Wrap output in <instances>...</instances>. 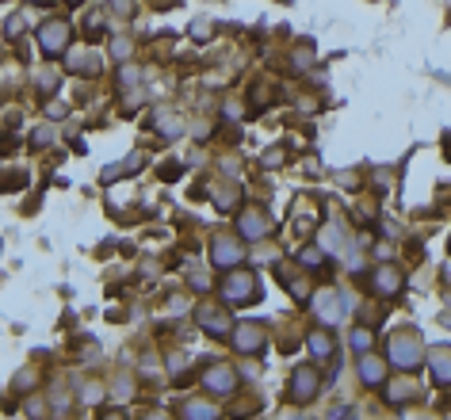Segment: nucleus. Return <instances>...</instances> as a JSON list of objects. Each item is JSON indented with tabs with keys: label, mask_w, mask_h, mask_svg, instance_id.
Wrapping results in <instances>:
<instances>
[{
	"label": "nucleus",
	"mask_w": 451,
	"mask_h": 420,
	"mask_svg": "<svg viewBox=\"0 0 451 420\" xmlns=\"http://www.w3.org/2000/svg\"><path fill=\"white\" fill-rule=\"evenodd\" d=\"M394 359H398V367H405V371H417L421 367V340L413 337L410 329H405L402 337H394Z\"/></svg>",
	"instance_id": "nucleus-1"
},
{
	"label": "nucleus",
	"mask_w": 451,
	"mask_h": 420,
	"mask_svg": "<svg viewBox=\"0 0 451 420\" xmlns=\"http://www.w3.org/2000/svg\"><path fill=\"white\" fill-rule=\"evenodd\" d=\"M432 379L451 382V348H436L432 352Z\"/></svg>",
	"instance_id": "nucleus-2"
},
{
	"label": "nucleus",
	"mask_w": 451,
	"mask_h": 420,
	"mask_svg": "<svg viewBox=\"0 0 451 420\" xmlns=\"http://www.w3.org/2000/svg\"><path fill=\"white\" fill-rule=\"evenodd\" d=\"M249 294H256V287H253V279H245V275H238V279L226 283V298H230V302H238V298H249Z\"/></svg>",
	"instance_id": "nucleus-3"
},
{
	"label": "nucleus",
	"mask_w": 451,
	"mask_h": 420,
	"mask_svg": "<svg viewBox=\"0 0 451 420\" xmlns=\"http://www.w3.org/2000/svg\"><path fill=\"white\" fill-rule=\"evenodd\" d=\"M291 390H295L298 401H306V397H314V390H318V379H314L310 371H298L295 374V386H291Z\"/></svg>",
	"instance_id": "nucleus-4"
},
{
	"label": "nucleus",
	"mask_w": 451,
	"mask_h": 420,
	"mask_svg": "<svg viewBox=\"0 0 451 420\" xmlns=\"http://www.w3.org/2000/svg\"><path fill=\"white\" fill-rule=\"evenodd\" d=\"M260 344H264V337H260V329H256V325L238 329V348H241V352H256Z\"/></svg>",
	"instance_id": "nucleus-5"
},
{
	"label": "nucleus",
	"mask_w": 451,
	"mask_h": 420,
	"mask_svg": "<svg viewBox=\"0 0 451 420\" xmlns=\"http://www.w3.org/2000/svg\"><path fill=\"white\" fill-rule=\"evenodd\" d=\"M42 42H46L50 50H58L61 42H66V23H46V31H42Z\"/></svg>",
	"instance_id": "nucleus-6"
},
{
	"label": "nucleus",
	"mask_w": 451,
	"mask_h": 420,
	"mask_svg": "<svg viewBox=\"0 0 451 420\" xmlns=\"http://www.w3.org/2000/svg\"><path fill=\"white\" fill-rule=\"evenodd\" d=\"M241 230H245L249 237H260V233L268 230V222H264L260 214H245V218H241Z\"/></svg>",
	"instance_id": "nucleus-7"
},
{
	"label": "nucleus",
	"mask_w": 451,
	"mask_h": 420,
	"mask_svg": "<svg viewBox=\"0 0 451 420\" xmlns=\"http://www.w3.org/2000/svg\"><path fill=\"white\" fill-rule=\"evenodd\" d=\"M238 256H241L238 245H214V260H218V264H233Z\"/></svg>",
	"instance_id": "nucleus-8"
},
{
	"label": "nucleus",
	"mask_w": 451,
	"mask_h": 420,
	"mask_svg": "<svg viewBox=\"0 0 451 420\" xmlns=\"http://www.w3.org/2000/svg\"><path fill=\"white\" fill-rule=\"evenodd\" d=\"M363 379H367V382H383V363L367 355V359H363Z\"/></svg>",
	"instance_id": "nucleus-9"
},
{
	"label": "nucleus",
	"mask_w": 451,
	"mask_h": 420,
	"mask_svg": "<svg viewBox=\"0 0 451 420\" xmlns=\"http://www.w3.org/2000/svg\"><path fill=\"white\" fill-rule=\"evenodd\" d=\"M398 283H402V279H398V275H394L390 268H383V272H378V287H383V290H394Z\"/></svg>",
	"instance_id": "nucleus-10"
},
{
	"label": "nucleus",
	"mask_w": 451,
	"mask_h": 420,
	"mask_svg": "<svg viewBox=\"0 0 451 420\" xmlns=\"http://www.w3.org/2000/svg\"><path fill=\"white\" fill-rule=\"evenodd\" d=\"M310 348H314V352H318V355H325V352H329V337H321V332H314V337H310Z\"/></svg>",
	"instance_id": "nucleus-11"
},
{
	"label": "nucleus",
	"mask_w": 451,
	"mask_h": 420,
	"mask_svg": "<svg viewBox=\"0 0 451 420\" xmlns=\"http://www.w3.org/2000/svg\"><path fill=\"white\" fill-rule=\"evenodd\" d=\"M352 344H356V348H367V344H371V337H367V329H356V337H352Z\"/></svg>",
	"instance_id": "nucleus-12"
},
{
	"label": "nucleus",
	"mask_w": 451,
	"mask_h": 420,
	"mask_svg": "<svg viewBox=\"0 0 451 420\" xmlns=\"http://www.w3.org/2000/svg\"><path fill=\"white\" fill-rule=\"evenodd\" d=\"M146 420H169V417H164V412H153V417H146Z\"/></svg>",
	"instance_id": "nucleus-13"
},
{
	"label": "nucleus",
	"mask_w": 451,
	"mask_h": 420,
	"mask_svg": "<svg viewBox=\"0 0 451 420\" xmlns=\"http://www.w3.org/2000/svg\"><path fill=\"white\" fill-rule=\"evenodd\" d=\"M39 4H46V0H39Z\"/></svg>",
	"instance_id": "nucleus-14"
},
{
	"label": "nucleus",
	"mask_w": 451,
	"mask_h": 420,
	"mask_svg": "<svg viewBox=\"0 0 451 420\" xmlns=\"http://www.w3.org/2000/svg\"><path fill=\"white\" fill-rule=\"evenodd\" d=\"M73 4H77V0H73Z\"/></svg>",
	"instance_id": "nucleus-15"
}]
</instances>
